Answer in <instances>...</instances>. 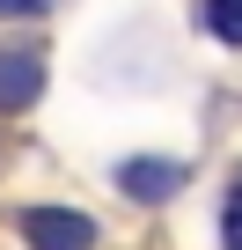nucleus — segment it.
<instances>
[{
    "mask_svg": "<svg viewBox=\"0 0 242 250\" xmlns=\"http://www.w3.org/2000/svg\"><path fill=\"white\" fill-rule=\"evenodd\" d=\"M44 88V59L37 52H0V110H30Z\"/></svg>",
    "mask_w": 242,
    "mask_h": 250,
    "instance_id": "2",
    "label": "nucleus"
},
{
    "mask_svg": "<svg viewBox=\"0 0 242 250\" xmlns=\"http://www.w3.org/2000/svg\"><path fill=\"white\" fill-rule=\"evenodd\" d=\"M22 235H30V250H95V221L66 213V206H30Z\"/></svg>",
    "mask_w": 242,
    "mask_h": 250,
    "instance_id": "1",
    "label": "nucleus"
},
{
    "mask_svg": "<svg viewBox=\"0 0 242 250\" xmlns=\"http://www.w3.org/2000/svg\"><path fill=\"white\" fill-rule=\"evenodd\" d=\"M30 8H44V0H0V15H30Z\"/></svg>",
    "mask_w": 242,
    "mask_h": 250,
    "instance_id": "6",
    "label": "nucleus"
},
{
    "mask_svg": "<svg viewBox=\"0 0 242 250\" xmlns=\"http://www.w3.org/2000/svg\"><path fill=\"white\" fill-rule=\"evenodd\" d=\"M220 228H227V250H242V184L227 191V221H220Z\"/></svg>",
    "mask_w": 242,
    "mask_h": 250,
    "instance_id": "5",
    "label": "nucleus"
},
{
    "mask_svg": "<svg viewBox=\"0 0 242 250\" xmlns=\"http://www.w3.org/2000/svg\"><path fill=\"white\" fill-rule=\"evenodd\" d=\"M205 30L227 37V44H242V0H205Z\"/></svg>",
    "mask_w": 242,
    "mask_h": 250,
    "instance_id": "4",
    "label": "nucleus"
},
{
    "mask_svg": "<svg viewBox=\"0 0 242 250\" xmlns=\"http://www.w3.org/2000/svg\"><path fill=\"white\" fill-rule=\"evenodd\" d=\"M117 184H125L132 199H169V191L184 184V162H125Z\"/></svg>",
    "mask_w": 242,
    "mask_h": 250,
    "instance_id": "3",
    "label": "nucleus"
}]
</instances>
